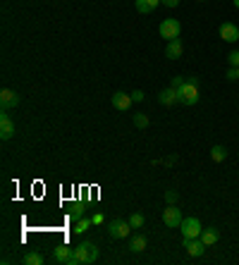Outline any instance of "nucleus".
Wrapping results in <instances>:
<instances>
[{
  "label": "nucleus",
  "mask_w": 239,
  "mask_h": 265,
  "mask_svg": "<svg viewBox=\"0 0 239 265\" xmlns=\"http://www.w3.org/2000/svg\"><path fill=\"white\" fill-rule=\"evenodd\" d=\"M235 7H239V0H235Z\"/></svg>",
  "instance_id": "nucleus-31"
},
{
  "label": "nucleus",
  "mask_w": 239,
  "mask_h": 265,
  "mask_svg": "<svg viewBox=\"0 0 239 265\" xmlns=\"http://www.w3.org/2000/svg\"><path fill=\"white\" fill-rule=\"evenodd\" d=\"M220 38H223V41H227V43H237V41H239V27H237V24L225 22L223 27H220Z\"/></svg>",
  "instance_id": "nucleus-9"
},
{
  "label": "nucleus",
  "mask_w": 239,
  "mask_h": 265,
  "mask_svg": "<svg viewBox=\"0 0 239 265\" xmlns=\"http://www.w3.org/2000/svg\"><path fill=\"white\" fill-rule=\"evenodd\" d=\"M184 249H187V253H189L191 258H201L204 251H206V244L201 241V236H196V239H184Z\"/></svg>",
  "instance_id": "nucleus-7"
},
{
  "label": "nucleus",
  "mask_w": 239,
  "mask_h": 265,
  "mask_svg": "<svg viewBox=\"0 0 239 265\" xmlns=\"http://www.w3.org/2000/svg\"><path fill=\"white\" fill-rule=\"evenodd\" d=\"M227 79H230V81H239V77H237V67H230V69H227Z\"/></svg>",
  "instance_id": "nucleus-26"
},
{
  "label": "nucleus",
  "mask_w": 239,
  "mask_h": 265,
  "mask_svg": "<svg viewBox=\"0 0 239 265\" xmlns=\"http://www.w3.org/2000/svg\"><path fill=\"white\" fill-rule=\"evenodd\" d=\"M160 36L165 38V41H172V38H179V32H182V24L177 22V19H163L158 27Z\"/></svg>",
  "instance_id": "nucleus-3"
},
{
  "label": "nucleus",
  "mask_w": 239,
  "mask_h": 265,
  "mask_svg": "<svg viewBox=\"0 0 239 265\" xmlns=\"http://www.w3.org/2000/svg\"><path fill=\"white\" fill-rule=\"evenodd\" d=\"M94 220H77V225H74V234H84L89 230V225H91Z\"/></svg>",
  "instance_id": "nucleus-22"
},
{
  "label": "nucleus",
  "mask_w": 239,
  "mask_h": 265,
  "mask_svg": "<svg viewBox=\"0 0 239 265\" xmlns=\"http://www.w3.org/2000/svg\"><path fill=\"white\" fill-rule=\"evenodd\" d=\"M74 253H77V261H79V265L96 263V258H98V249H96V244H91V241H84V244H79V246L74 249Z\"/></svg>",
  "instance_id": "nucleus-2"
},
{
  "label": "nucleus",
  "mask_w": 239,
  "mask_h": 265,
  "mask_svg": "<svg viewBox=\"0 0 239 265\" xmlns=\"http://www.w3.org/2000/svg\"><path fill=\"white\" fill-rule=\"evenodd\" d=\"M196 2H204V0H196Z\"/></svg>",
  "instance_id": "nucleus-33"
},
{
  "label": "nucleus",
  "mask_w": 239,
  "mask_h": 265,
  "mask_svg": "<svg viewBox=\"0 0 239 265\" xmlns=\"http://www.w3.org/2000/svg\"><path fill=\"white\" fill-rule=\"evenodd\" d=\"M129 230H132V225H129V222H125V220H112L108 234H110V239H127Z\"/></svg>",
  "instance_id": "nucleus-5"
},
{
  "label": "nucleus",
  "mask_w": 239,
  "mask_h": 265,
  "mask_svg": "<svg viewBox=\"0 0 239 265\" xmlns=\"http://www.w3.org/2000/svg\"><path fill=\"white\" fill-rule=\"evenodd\" d=\"M160 2H163L165 7H177V5H179V0H160Z\"/></svg>",
  "instance_id": "nucleus-30"
},
{
  "label": "nucleus",
  "mask_w": 239,
  "mask_h": 265,
  "mask_svg": "<svg viewBox=\"0 0 239 265\" xmlns=\"http://www.w3.org/2000/svg\"><path fill=\"white\" fill-rule=\"evenodd\" d=\"M132 103H134L132 94H125V91L112 94V108H115V110H129V105H132Z\"/></svg>",
  "instance_id": "nucleus-10"
},
{
  "label": "nucleus",
  "mask_w": 239,
  "mask_h": 265,
  "mask_svg": "<svg viewBox=\"0 0 239 265\" xmlns=\"http://www.w3.org/2000/svg\"><path fill=\"white\" fill-rule=\"evenodd\" d=\"M91 220H94V225H103V220H105V215H103V213H96V215H94Z\"/></svg>",
  "instance_id": "nucleus-29"
},
{
  "label": "nucleus",
  "mask_w": 239,
  "mask_h": 265,
  "mask_svg": "<svg viewBox=\"0 0 239 265\" xmlns=\"http://www.w3.org/2000/svg\"><path fill=\"white\" fill-rule=\"evenodd\" d=\"M132 98H134V103H141L146 96H143V91H132Z\"/></svg>",
  "instance_id": "nucleus-28"
},
{
  "label": "nucleus",
  "mask_w": 239,
  "mask_h": 265,
  "mask_svg": "<svg viewBox=\"0 0 239 265\" xmlns=\"http://www.w3.org/2000/svg\"><path fill=\"white\" fill-rule=\"evenodd\" d=\"M182 41L179 38H172V41H168V48H165V58L168 60H177V58H182Z\"/></svg>",
  "instance_id": "nucleus-13"
},
{
  "label": "nucleus",
  "mask_w": 239,
  "mask_h": 265,
  "mask_svg": "<svg viewBox=\"0 0 239 265\" xmlns=\"http://www.w3.org/2000/svg\"><path fill=\"white\" fill-rule=\"evenodd\" d=\"M81 213H84L81 205H74V208L69 210V220H81Z\"/></svg>",
  "instance_id": "nucleus-24"
},
{
  "label": "nucleus",
  "mask_w": 239,
  "mask_h": 265,
  "mask_svg": "<svg viewBox=\"0 0 239 265\" xmlns=\"http://www.w3.org/2000/svg\"><path fill=\"white\" fill-rule=\"evenodd\" d=\"M0 105H2V112H7L10 108H17L19 105V96L12 89H2L0 91Z\"/></svg>",
  "instance_id": "nucleus-8"
},
{
  "label": "nucleus",
  "mask_w": 239,
  "mask_h": 265,
  "mask_svg": "<svg viewBox=\"0 0 239 265\" xmlns=\"http://www.w3.org/2000/svg\"><path fill=\"white\" fill-rule=\"evenodd\" d=\"M158 5H163L160 0H137V10L141 12V15H148V12H153Z\"/></svg>",
  "instance_id": "nucleus-16"
},
{
  "label": "nucleus",
  "mask_w": 239,
  "mask_h": 265,
  "mask_svg": "<svg viewBox=\"0 0 239 265\" xmlns=\"http://www.w3.org/2000/svg\"><path fill=\"white\" fill-rule=\"evenodd\" d=\"M134 125L139 127V129H146V127H148V115H146V112H137V115H134Z\"/></svg>",
  "instance_id": "nucleus-19"
},
{
  "label": "nucleus",
  "mask_w": 239,
  "mask_h": 265,
  "mask_svg": "<svg viewBox=\"0 0 239 265\" xmlns=\"http://www.w3.org/2000/svg\"><path fill=\"white\" fill-rule=\"evenodd\" d=\"M237 77H239V67H237Z\"/></svg>",
  "instance_id": "nucleus-32"
},
{
  "label": "nucleus",
  "mask_w": 239,
  "mask_h": 265,
  "mask_svg": "<svg viewBox=\"0 0 239 265\" xmlns=\"http://www.w3.org/2000/svg\"><path fill=\"white\" fill-rule=\"evenodd\" d=\"M146 246H148V239H146L143 234H134V236H132V241H129V249L134 251V253L146 251Z\"/></svg>",
  "instance_id": "nucleus-15"
},
{
  "label": "nucleus",
  "mask_w": 239,
  "mask_h": 265,
  "mask_svg": "<svg viewBox=\"0 0 239 265\" xmlns=\"http://www.w3.org/2000/svg\"><path fill=\"white\" fill-rule=\"evenodd\" d=\"M179 230H182V234H184V239H196V236H201V232H204L201 222H199L196 218H187V220H182Z\"/></svg>",
  "instance_id": "nucleus-4"
},
{
  "label": "nucleus",
  "mask_w": 239,
  "mask_h": 265,
  "mask_svg": "<svg viewBox=\"0 0 239 265\" xmlns=\"http://www.w3.org/2000/svg\"><path fill=\"white\" fill-rule=\"evenodd\" d=\"M12 136H15V122L7 115H2L0 117V139L7 141V139H12Z\"/></svg>",
  "instance_id": "nucleus-11"
},
{
  "label": "nucleus",
  "mask_w": 239,
  "mask_h": 265,
  "mask_svg": "<svg viewBox=\"0 0 239 265\" xmlns=\"http://www.w3.org/2000/svg\"><path fill=\"white\" fill-rule=\"evenodd\" d=\"M184 81H187V79H184V77H175V79H172V84H170V86H172L175 91H179V89L184 86Z\"/></svg>",
  "instance_id": "nucleus-25"
},
{
  "label": "nucleus",
  "mask_w": 239,
  "mask_h": 265,
  "mask_svg": "<svg viewBox=\"0 0 239 265\" xmlns=\"http://www.w3.org/2000/svg\"><path fill=\"white\" fill-rule=\"evenodd\" d=\"M227 63H230V67H239V50H232L227 55Z\"/></svg>",
  "instance_id": "nucleus-23"
},
{
  "label": "nucleus",
  "mask_w": 239,
  "mask_h": 265,
  "mask_svg": "<svg viewBox=\"0 0 239 265\" xmlns=\"http://www.w3.org/2000/svg\"><path fill=\"white\" fill-rule=\"evenodd\" d=\"M163 222H165L168 227H179V225H182V213L175 208V203H170V205L163 210Z\"/></svg>",
  "instance_id": "nucleus-6"
},
{
  "label": "nucleus",
  "mask_w": 239,
  "mask_h": 265,
  "mask_svg": "<svg viewBox=\"0 0 239 265\" xmlns=\"http://www.w3.org/2000/svg\"><path fill=\"white\" fill-rule=\"evenodd\" d=\"M74 256V251H72V246H67V244H58L55 246V263L60 265H67L69 263V258Z\"/></svg>",
  "instance_id": "nucleus-12"
},
{
  "label": "nucleus",
  "mask_w": 239,
  "mask_h": 265,
  "mask_svg": "<svg viewBox=\"0 0 239 265\" xmlns=\"http://www.w3.org/2000/svg\"><path fill=\"white\" fill-rule=\"evenodd\" d=\"M158 100L163 103V105H168V108H170V105H175V103H179V94H177L175 89L170 86V89H163V91H160Z\"/></svg>",
  "instance_id": "nucleus-14"
},
{
  "label": "nucleus",
  "mask_w": 239,
  "mask_h": 265,
  "mask_svg": "<svg viewBox=\"0 0 239 265\" xmlns=\"http://www.w3.org/2000/svg\"><path fill=\"white\" fill-rule=\"evenodd\" d=\"M210 158H213L215 163H223L225 158H227V148H225V146H213V148H210Z\"/></svg>",
  "instance_id": "nucleus-18"
},
{
  "label": "nucleus",
  "mask_w": 239,
  "mask_h": 265,
  "mask_svg": "<svg viewBox=\"0 0 239 265\" xmlns=\"http://www.w3.org/2000/svg\"><path fill=\"white\" fill-rule=\"evenodd\" d=\"M165 201H168V203H177V191H165Z\"/></svg>",
  "instance_id": "nucleus-27"
},
{
  "label": "nucleus",
  "mask_w": 239,
  "mask_h": 265,
  "mask_svg": "<svg viewBox=\"0 0 239 265\" xmlns=\"http://www.w3.org/2000/svg\"><path fill=\"white\" fill-rule=\"evenodd\" d=\"M218 239H220V232H218L215 227H208V230H204V232H201V241H204L206 246H210V244H215Z\"/></svg>",
  "instance_id": "nucleus-17"
},
{
  "label": "nucleus",
  "mask_w": 239,
  "mask_h": 265,
  "mask_svg": "<svg viewBox=\"0 0 239 265\" xmlns=\"http://www.w3.org/2000/svg\"><path fill=\"white\" fill-rule=\"evenodd\" d=\"M24 263L27 265H43V256H38V253H27V256H24Z\"/></svg>",
  "instance_id": "nucleus-20"
},
{
  "label": "nucleus",
  "mask_w": 239,
  "mask_h": 265,
  "mask_svg": "<svg viewBox=\"0 0 239 265\" xmlns=\"http://www.w3.org/2000/svg\"><path fill=\"white\" fill-rule=\"evenodd\" d=\"M129 225H132V230H139V227H143V215H141V213L129 215Z\"/></svg>",
  "instance_id": "nucleus-21"
},
{
  "label": "nucleus",
  "mask_w": 239,
  "mask_h": 265,
  "mask_svg": "<svg viewBox=\"0 0 239 265\" xmlns=\"http://www.w3.org/2000/svg\"><path fill=\"white\" fill-rule=\"evenodd\" d=\"M177 94H179V103H184V105H196V103H199V96H201L194 79H187L184 86H182Z\"/></svg>",
  "instance_id": "nucleus-1"
}]
</instances>
